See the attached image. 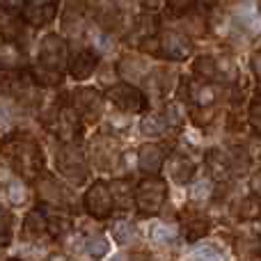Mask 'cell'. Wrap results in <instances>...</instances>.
Returning <instances> with one entry per match:
<instances>
[{
  "label": "cell",
  "mask_w": 261,
  "mask_h": 261,
  "mask_svg": "<svg viewBox=\"0 0 261 261\" xmlns=\"http://www.w3.org/2000/svg\"><path fill=\"white\" fill-rule=\"evenodd\" d=\"M58 5L60 3H25L21 16L28 28H44L58 16Z\"/></svg>",
  "instance_id": "cell-19"
},
{
  "label": "cell",
  "mask_w": 261,
  "mask_h": 261,
  "mask_svg": "<svg viewBox=\"0 0 261 261\" xmlns=\"http://www.w3.org/2000/svg\"><path fill=\"white\" fill-rule=\"evenodd\" d=\"M193 257H220V252H218L216 248H213V250H202V248H199V250H195V252H193Z\"/></svg>",
  "instance_id": "cell-46"
},
{
  "label": "cell",
  "mask_w": 261,
  "mask_h": 261,
  "mask_svg": "<svg viewBox=\"0 0 261 261\" xmlns=\"http://www.w3.org/2000/svg\"><path fill=\"white\" fill-rule=\"evenodd\" d=\"M259 101H261V87H259Z\"/></svg>",
  "instance_id": "cell-50"
},
{
  "label": "cell",
  "mask_w": 261,
  "mask_h": 261,
  "mask_svg": "<svg viewBox=\"0 0 261 261\" xmlns=\"http://www.w3.org/2000/svg\"><path fill=\"white\" fill-rule=\"evenodd\" d=\"M248 124H250V128H252V133H259V135H261V101H259V99L250 103Z\"/></svg>",
  "instance_id": "cell-39"
},
{
  "label": "cell",
  "mask_w": 261,
  "mask_h": 261,
  "mask_svg": "<svg viewBox=\"0 0 261 261\" xmlns=\"http://www.w3.org/2000/svg\"><path fill=\"white\" fill-rule=\"evenodd\" d=\"M0 69H3V67H0Z\"/></svg>",
  "instance_id": "cell-51"
},
{
  "label": "cell",
  "mask_w": 261,
  "mask_h": 261,
  "mask_svg": "<svg viewBox=\"0 0 261 261\" xmlns=\"http://www.w3.org/2000/svg\"><path fill=\"white\" fill-rule=\"evenodd\" d=\"M83 208L94 220H108L113 216L117 204H115L113 188H110L108 181H94L85 190V195H83Z\"/></svg>",
  "instance_id": "cell-7"
},
{
  "label": "cell",
  "mask_w": 261,
  "mask_h": 261,
  "mask_svg": "<svg viewBox=\"0 0 261 261\" xmlns=\"http://www.w3.org/2000/svg\"><path fill=\"white\" fill-rule=\"evenodd\" d=\"M181 23H184V28L181 30L186 32V35L190 37H202L208 32V16L206 12L202 9V5H195L193 9H188L186 14H181Z\"/></svg>",
  "instance_id": "cell-24"
},
{
  "label": "cell",
  "mask_w": 261,
  "mask_h": 261,
  "mask_svg": "<svg viewBox=\"0 0 261 261\" xmlns=\"http://www.w3.org/2000/svg\"><path fill=\"white\" fill-rule=\"evenodd\" d=\"M117 73L122 81H128V83H144L153 76V67L144 55L140 53H126L119 58L117 62Z\"/></svg>",
  "instance_id": "cell-12"
},
{
  "label": "cell",
  "mask_w": 261,
  "mask_h": 261,
  "mask_svg": "<svg viewBox=\"0 0 261 261\" xmlns=\"http://www.w3.org/2000/svg\"><path fill=\"white\" fill-rule=\"evenodd\" d=\"M23 236L28 241H39L50 236V220H48L46 206L30 208L25 213V218H23Z\"/></svg>",
  "instance_id": "cell-17"
},
{
  "label": "cell",
  "mask_w": 261,
  "mask_h": 261,
  "mask_svg": "<svg viewBox=\"0 0 261 261\" xmlns=\"http://www.w3.org/2000/svg\"><path fill=\"white\" fill-rule=\"evenodd\" d=\"M193 73L199 81H218V58L216 55H206V53L197 55L193 60Z\"/></svg>",
  "instance_id": "cell-29"
},
{
  "label": "cell",
  "mask_w": 261,
  "mask_h": 261,
  "mask_svg": "<svg viewBox=\"0 0 261 261\" xmlns=\"http://www.w3.org/2000/svg\"><path fill=\"white\" fill-rule=\"evenodd\" d=\"M103 94H106V99H108L117 110H122V113L144 115L149 110L147 94H144V92L140 90L135 83H128V81L113 83V85H110Z\"/></svg>",
  "instance_id": "cell-5"
},
{
  "label": "cell",
  "mask_w": 261,
  "mask_h": 261,
  "mask_svg": "<svg viewBox=\"0 0 261 261\" xmlns=\"http://www.w3.org/2000/svg\"><path fill=\"white\" fill-rule=\"evenodd\" d=\"M181 231H184V239L188 243H199L208 236L211 222L197 211H184L181 213Z\"/></svg>",
  "instance_id": "cell-21"
},
{
  "label": "cell",
  "mask_w": 261,
  "mask_h": 261,
  "mask_svg": "<svg viewBox=\"0 0 261 261\" xmlns=\"http://www.w3.org/2000/svg\"><path fill=\"white\" fill-rule=\"evenodd\" d=\"M239 76V64L231 55H218V81L220 83H234Z\"/></svg>",
  "instance_id": "cell-33"
},
{
  "label": "cell",
  "mask_w": 261,
  "mask_h": 261,
  "mask_svg": "<svg viewBox=\"0 0 261 261\" xmlns=\"http://www.w3.org/2000/svg\"><path fill=\"white\" fill-rule=\"evenodd\" d=\"M14 165L12 163L7 161V158H3V161H0V188H7L9 184H12L14 181Z\"/></svg>",
  "instance_id": "cell-41"
},
{
  "label": "cell",
  "mask_w": 261,
  "mask_h": 261,
  "mask_svg": "<svg viewBox=\"0 0 261 261\" xmlns=\"http://www.w3.org/2000/svg\"><path fill=\"white\" fill-rule=\"evenodd\" d=\"M69 60H71V53H69V41L64 39L62 35H46L39 44V53H37V62H41L44 67L55 69L60 73H67L69 69Z\"/></svg>",
  "instance_id": "cell-8"
},
{
  "label": "cell",
  "mask_w": 261,
  "mask_h": 261,
  "mask_svg": "<svg viewBox=\"0 0 261 261\" xmlns=\"http://www.w3.org/2000/svg\"><path fill=\"white\" fill-rule=\"evenodd\" d=\"M167 163V149L158 142H144L138 149V170L144 176L161 174L163 165Z\"/></svg>",
  "instance_id": "cell-14"
},
{
  "label": "cell",
  "mask_w": 261,
  "mask_h": 261,
  "mask_svg": "<svg viewBox=\"0 0 261 261\" xmlns=\"http://www.w3.org/2000/svg\"><path fill=\"white\" fill-rule=\"evenodd\" d=\"M12 115H9V110L5 108V106H0V130H12Z\"/></svg>",
  "instance_id": "cell-44"
},
{
  "label": "cell",
  "mask_w": 261,
  "mask_h": 261,
  "mask_svg": "<svg viewBox=\"0 0 261 261\" xmlns=\"http://www.w3.org/2000/svg\"><path fill=\"white\" fill-rule=\"evenodd\" d=\"M195 5H199V0H165V7L170 9L174 16H181L188 9H193Z\"/></svg>",
  "instance_id": "cell-40"
},
{
  "label": "cell",
  "mask_w": 261,
  "mask_h": 261,
  "mask_svg": "<svg viewBox=\"0 0 261 261\" xmlns=\"http://www.w3.org/2000/svg\"><path fill=\"white\" fill-rule=\"evenodd\" d=\"M206 170L208 174L213 176L216 181H229L231 176V161H229V151H225V149H208L206 151Z\"/></svg>",
  "instance_id": "cell-23"
},
{
  "label": "cell",
  "mask_w": 261,
  "mask_h": 261,
  "mask_svg": "<svg viewBox=\"0 0 261 261\" xmlns=\"http://www.w3.org/2000/svg\"><path fill=\"white\" fill-rule=\"evenodd\" d=\"M236 30L248 32L250 37L259 35L261 32V18L254 12H241L239 16H236Z\"/></svg>",
  "instance_id": "cell-35"
},
{
  "label": "cell",
  "mask_w": 261,
  "mask_h": 261,
  "mask_svg": "<svg viewBox=\"0 0 261 261\" xmlns=\"http://www.w3.org/2000/svg\"><path fill=\"white\" fill-rule=\"evenodd\" d=\"M44 124L62 142H78L83 138V130H85V119L73 108L71 101H55L46 113Z\"/></svg>",
  "instance_id": "cell-2"
},
{
  "label": "cell",
  "mask_w": 261,
  "mask_h": 261,
  "mask_svg": "<svg viewBox=\"0 0 261 261\" xmlns=\"http://www.w3.org/2000/svg\"><path fill=\"white\" fill-rule=\"evenodd\" d=\"M25 7V0H0V9H9V12H21Z\"/></svg>",
  "instance_id": "cell-45"
},
{
  "label": "cell",
  "mask_w": 261,
  "mask_h": 261,
  "mask_svg": "<svg viewBox=\"0 0 261 261\" xmlns=\"http://www.w3.org/2000/svg\"><path fill=\"white\" fill-rule=\"evenodd\" d=\"M229 161H231V174L243 176L252 170L254 158H252V153L248 151L245 144H234V147L229 149Z\"/></svg>",
  "instance_id": "cell-27"
},
{
  "label": "cell",
  "mask_w": 261,
  "mask_h": 261,
  "mask_svg": "<svg viewBox=\"0 0 261 261\" xmlns=\"http://www.w3.org/2000/svg\"><path fill=\"white\" fill-rule=\"evenodd\" d=\"M190 119H193L195 126L206 128V126H211L213 119H216V108H213V106H193Z\"/></svg>",
  "instance_id": "cell-36"
},
{
  "label": "cell",
  "mask_w": 261,
  "mask_h": 261,
  "mask_svg": "<svg viewBox=\"0 0 261 261\" xmlns=\"http://www.w3.org/2000/svg\"><path fill=\"white\" fill-rule=\"evenodd\" d=\"M28 23L23 21L21 12H9V9H0V39H16L21 41L23 30Z\"/></svg>",
  "instance_id": "cell-25"
},
{
  "label": "cell",
  "mask_w": 261,
  "mask_h": 261,
  "mask_svg": "<svg viewBox=\"0 0 261 261\" xmlns=\"http://www.w3.org/2000/svg\"><path fill=\"white\" fill-rule=\"evenodd\" d=\"M250 193L257 195V197L261 199V167L250 174Z\"/></svg>",
  "instance_id": "cell-43"
},
{
  "label": "cell",
  "mask_w": 261,
  "mask_h": 261,
  "mask_svg": "<svg viewBox=\"0 0 261 261\" xmlns=\"http://www.w3.org/2000/svg\"><path fill=\"white\" fill-rule=\"evenodd\" d=\"M245 147H248V151L252 153L254 161H261V135H259V133H254V138L250 140Z\"/></svg>",
  "instance_id": "cell-42"
},
{
  "label": "cell",
  "mask_w": 261,
  "mask_h": 261,
  "mask_svg": "<svg viewBox=\"0 0 261 261\" xmlns=\"http://www.w3.org/2000/svg\"><path fill=\"white\" fill-rule=\"evenodd\" d=\"M55 167H58L60 176L73 186H83L90 176V165H87V156L78 142H64L58 149L55 156Z\"/></svg>",
  "instance_id": "cell-3"
},
{
  "label": "cell",
  "mask_w": 261,
  "mask_h": 261,
  "mask_svg": "<svg viewBox=\"0 0 261 261\" xmlns=\"http://www.w3.org/2000/svg\"><path fill=\"white\" fill-rule=\"evenodd\" d=\"M252 71L257 73V78L261 81V50H259V53L252 58Z\"/></svg>",
  "instance_id": "cell-47"
},
{
  "label": "cell",
  "mask_w": 261,
  "mask_h": 261,
  "mask_svg": "<svg viewBox=\"0 0 261 261\" xmlns=\"http://www.w3.org/2000/svg\"><path fill=\"white\" fill-rule=\"evenodd\" d=\"M3 92L21 106H37L41 99V85L30 73V69H16L7 81H3Z\"/></svg>",
  "instance_id": "cell-6"
},
{
  "label": "cell",
  "mask_w": 261,
  "mask_h": 261,
  "mask_svg": "<svg viewBox=\"0 0 261 261\" xmlns=\"http://www.w3.org/2000/svg\"><path fill=\"white\" fill-rule=\"evenodd\" d=\"M99 69V53L94 48H83L69 60L67 73L73 81H87Z\"/></svg>",
  "instance_id": "cell-18"
},
{
  "label": "cell",
  "mask_w": 261,
  "mask_h": 261,
  "mask_svg": "<svg viewBox=\"0 0 261 261\" xmlns=\"http://www.w3.org/2000/svg\"><path fill=\"white\" fill-rule=\"evenodd\" d=\"M0 67L7 71L25 69V48L16 39H0Z\"/></svg>",
  "instance_id": "cell-22"
},
{
  "label": "cell",
  "mask_w": 261,
  "mask_h": 261,
  "mask_svg": "<svg viewBox=\"0 0 261 261\" xmlns=\"http://www.w3.org/2000/svg\"><path fill=\"white\" fill-rule=\"evenodd\" d=\"M7 195H9L12 206H23V204L28 202V197H30V190H28V186H25V179H23V176L14 179L12 184L7 186Z\"/></svg>",
  "instance_id": "cell-34"
},
{
  "label": "cell",
  "mask_w": 261,
  "mask_h": 261,
  "mask_svg": "<svg viewBox=\"0 0 261 261\" xmlns=\"http://www.w3.org/2000/svg\"><path fill=\"white\" fill-rule=\"evenodd\" d=\"M236 218L243 222H254L261 220V199L257 195L250 193L248 197H243L239 204H236Z\"/></svg>",
  "instance_id": "cell-30"
},
{
  "label": "cell",
  "mask_w": 261,
  "mask_h": 261,
  "mask_svg": "<svg viewBox=\"0 0 261 261\" xmlns=\"http://www.w3.org/2000/svg\"><path fill=\"white\" fill-rule=\"evenodd\" d=\"M158 46H161L158 58L170 60V62H184L193 55V39L184 30H161Z\"/></svg>",
  "instance_id": "cell-10"
},
{
  "label": "cell",
  "mask_w": 261,
  "mask_h": 261,
  "mask_svg": "<svg viewBox=\"0 0 261 261\" xmlns=\"http://www.w3.org/2000/svg\"><path fill=\"white\" fill-rule=\"evenodd\" d=\"M110 188H113V197L117 204L119 211H128L135 208V186L130 179H115L110 181Z\"/></svg>",
  "instance_id": "cell-26"
},
{
  "label": "cell",
  "mask_w": 261,
  "mask_h": 261,
  "mask_svg": "<svg viewBox=\"0 0 261 261\" xmlns=\"http://www.w3.org/2000/svg\"><path fill=\"white\" fill-rule=\"evenodd\" d=\"M103 101L106 94H101L96 87H78L71 92V103L85 119V124H96L103 117Z\"/></svg>",
  "instance_id": "cell-11"
},
{
  "label": "cell",
  "mask_w": 261,
  "mask_h": 261,
  "mask_svg": "<svg viewBox=\"0 0 261 261\" xmlns=\"http://www.w3.org/2000/svg\"><path fill=\"white\" fill-rule=\"evenodd\" d=\"M167 172H170V179L179 186H186L195 179V172H197V165L195 161L188 156V153H172L167 156Z\"/></svg>",
  "instance_id": "cell-20"
},
{
  "label": "cell",
  "mask_w": 261,
  "mask_h": 261,
  "mask_svg": "<svg viewBox=\"0 0 261 261\" xmlns=\"http://www.w3.org/2000/svg\"><path fill=\"white\" fill-rule=\"evenodd\" d=\"M108 250H110V245H108V239H106L103 234H94V236H90V239L85 241V252L90 254V257H94V259L106 257Z\"/></svg>",
  "instance_id": "cell-37"
},
{
  "label": "cell",
  "mask_w": 261,
  "mask_h": 261,
  "mask_svg": "<svg viewBox=\"0 0 261 261\" xmlns=\"http://www.w3.org/2000/svg\"><path fill=\"white\" fill-rule=\"evenodd\" d=\"M254 5H257V12L261 14V0H254Z\"/></svg>",
  "instance_id": "cell-48"
},
{
  "label": "cell",
  "mask_w": 261,
  "mask_h": 261,
  "mask_svg": "<svg viewBox=\"0 0 261 261\" xmlns=\"http://www.w3.org/2000/svg\"><path fill=\"white\" fill-rule=\"evenodd\" d=\"M28 69H30V73L37 78V83H39L41 87H55V85H60V81H62V76H64V73L55 71V69L44 67L41 62L32 64V67H28Z\"/></svg>",
  "instance_id": "cell-31"
},
{
  "label": "cell",
  "mask_w": 261,
  "mask_h": 261,
  "mask_svg": "<svg viewBox=\"0 0 261 261\" xmlns=\"http://www.w3.org/2000/svg\"><path fill=\"white\" fill-rule=\"evenodd\" d=\"M259 257H261V241H259Z\"/></svg>",
  "instance_id": "cell-49"
},
{
  "label": "cell",
  "mask_w": 261,
  "mask_h": 261,
  "mask_svg": "<svg viewBox=\"0 0 261 261\" xmlns=\"http://www.w3.org/2000/svg\"><path fill=\"white\" fill-rule=\"evenodd\" d=\"M170 128V122H167V115L165 113H153V115H147L140 119V133L147 135V138H161L165 130Z\"/></svg>",
  "instance_id": "cell-28"
},
{
  "label": "cell",
  "mask_w": 261,
  "mask_h": 261,
  "mask_svg": "<svg viewBox=\"0 0 261 261\" xmlns=\"http://www.w3.org/2000/svg\"><path fill=\"white\" fill-rule=\"evenodd\" d=\"M222 96V83L218 81H193L186 83V99H190L195 106H216V101Z\"/></svg>",
  "instance_id": "cell-16"
},
{
  "label": "cell",
  "mask_w": 261,
  "mask_h": 261,
  "mask_svg": "<svg viewBox=\"0 0 261 261\" xmlns=\"http://www.w3.org/2000/svg\"><path fill=\"white\" fill-rule=\"evenodd\" d=\"M37 184V195H39L41 204L44 206H55V208H64V211H71L73 206V195L62 181H58L50 174H41Z\"/></svg>",
  "instance_id": "cell-9"
},
{
  "label": "cell",
  "mask_w": 261,
  "mask_h": 261,
  "mask_svg": "<svg viewBox=\"0 0 261 261\" xmlns=\"http://www.w3.org/2000/svg\"><path fill=\"white\" fill-rule=\"evenodd\" d=\"M167 202V181L161 174L144 176L140 184H135V208L140 216H158Z\"/></svg>",
  "instance_id": "cell-4"
},
{
  "label": "cell",
  "mask_w": 261,
  "mask_h": 261,
  "mask_svg": "<svg viewBox=\"0 0 261 261\" xmlns=\"http://www.w3.org/2000/svg\"><path fill=\"white\" fill-rule=\"evenodd\" d=\"M133 234H135V229H133V225H128V222H115V227H113V236H115V241L117 243H122V245H126L130 239H133Z\"/></svg>",
  "instance_id": "cell-38"
},
{
  "label": "cell",
  "mask_w": 261,
  "mask_h": 261,
  "mask_svg": "<svg viewBox=\"0 0 261 261\" xmlns=\"http://www.w3.org/2000/svg\"><path fill=\"white\" fill-rule=\"evenodd\" d=\"M0 156L12 163L18 176L32 184L46 172L44 151L39 142L25 130H7V135L0 140Z\"/></svg>",
  "instance_id": "cell-1"
},
{
  "label": "cell",
  "mask_w": 261,
  "mask_h": 261,
  "mask_svg": "<svg viewBox=\"0 0 261 261\" xmlns=\"http://www.w3.org/2000/svg\"><path fill=\"white\" fill-rule=\"evenodd\" d=\"M90 151L94 153L99 167H117L122 165V151L113 133H99L90 144Z\"/></svg>",
  "instance_id": "cell-13"
},
{
  "label": "cell",
  "mask_w": 261,
  "mask_h": 261,
  "mask_svg": "<svg viewBox=\"0 0 261 261\" xmlns=\"http://www.w3.org/2000/svg\"><path fill=\"white\" fill-rule=\"evenodd\" d=\"M161 35V28H158V16L153 12H144L140 18H135V23L128 28L126 41L135 48H142L147 41H151L153 37Z\"/></svg>",
  "instance_id": "cell-15"
},
{
  "label": "cell",
  "mask_w": 261,
  "mask_h": 261,
  "mask_svg": "<svg viewBox=\"0 0 261 261\" xmlns=\"http://www.w3.org/2000/svg\"><path fill=\"white\" fill-rule=\"evenodd\" d=\"M179 236V227L170 225V222H158V225L151 227V241L158 245H167Z\"/></svg>",
  "instance_id": "cell-32"
}]
</instances>
